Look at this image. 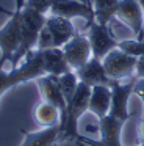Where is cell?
<instances>
[{
  "mask_svg": "<svg viewBox=\"0 0 144 146\" xmlns=\"http://www.w3.org/2000/svg\"><path fill=\"white\" fill-rule=\"evenodd\" d=\"M138 2H139L141 8H143V13H144V0H138Z\"/></svg>",
  "mask_w": 144,
  "mask_h": 146,
  "instance_id": "cell-27",
  "label": "cell"
},
{
  "mask_svg": "<svg viewBox=\"0 0 144 146\" xmlns=\"http://www.w3.org/2000/svg\"><path fill=\"white\" fill-rule=\"evenodd\" d=\"M116 16L127 24L138 41H144V13L138 0H119Z\"/></svg>",
  "mask_w": 144,
  "mask_h": 146,
  "instance_id": "cell-12",
  "label": "cell"
},
{
  "mask_svg": "<svg viewBox=\"0 0 144 146\" xmlns=\"http://www.w3.org/2000/svg\"><path fill=\"white\" fill-rule=\"evenodd\" d=\"M75 29L71 19L61 16H50L46 19V25L42 27L38 39V49L63 47L72 36L75 35Z\"/></svg>",
  "mask_w": 144,
  "mask_h": 146,
  "instance_id": "cell-4",
  "label": "cell"
},
{
  "mask_svg": "<svg viewBox=\"0 0 144 146\" xmlns=\"http://www.w3.org/2000/svg\"><path fill=\"white\" fill-rule=\"evenodd\" d=\"M19 2H25V0H16V3H19Z\"/></svg>",
  "mask_w": 144,
  "mask_h": 146,
  "instance_id": "cell-28",
  "label": "cell"
},
{
  "mask_svg": "<svg viewBox=\"0 0 144 146\" xmlns=\"http://www.w3.org/2000/svg\"><path fill=\"white\" fill-rule=\"evenodd\" d=\"M46 19H47L46 14L39 13L38 10H34V8L24 3V7H22V41H20L17 52L9 60L13 63V69L38 44L39 33L42 30V27L46 25Z\"/></svg>",
  "mask_w": 144,
  "mask_h": 146,
  "instance_id": "cell-1",
  "label": "cell"
},
{
  "mask_svg": "<svg viewBox=\"0 0 144 146\" xmlns=\"http://www.w3.org/2000/svg\"><path fill=\"white\" fill-rule=\"evenodd\" d=\"M136 61L138 57L125 54L121 49H114L111 50L105 58H103V68H105L106 74L111 77L113 80H119L131 77L136 69Z\"/></svg>",
  "mask_w": 144,
  "mask_h": 146,
  "instance_id": "cell-6",
  "label": "cell"
},
{
  "mask_svg": "<svg viewBox=\"0 0 144 146\" xmlns=\"http://www.w3.org/2000/svg\"><path fill=\"white\" fill-rule=\"evenodd\" d=\"M78 80L89 86H96V85H105V86H110L111 88L118 80H113L111 77L106 74L105 68H103V63L102 60L96 57H91L88 60V63L85 66H81L80 69L75 71Z\"/></svg>",
  "mask_w": 144,
  "mask_h": 146,
  "instance_id": "cell-14",
  "label": "cell"
},
{
  "mask_svg": "<svg viewBox=\"0 0 144 146\" xmlns=\"http://www.w3.org/2000/svg\"><path fill=\"white\" fill-rule=\"evenodd\" d=\"M138 137H139V143L144 145V119L138 124Z\"/></svg>",
  "mask_w": 144,
  "mask_h": 146,
  "instance_id": "cell-25",
  "label": "cell"
},
{
  "mask_svg": "<svg viewBox=\"0 0 144 146\" xmlns=\"http://www.w3.org/2000/svg\"><path fill=\"white\" fill-rule=\"evenodd\" d=\"M61 49L64 52V57L67 60L69 66L74 71H77L81 66H85L88 63V60L91 58L89 39L86 36L80 35V33H75Z\"/></svg>",
  "mask_w": 144,
  "mask_h": 146,
  "instance_id": "cell-13",
  "label": "cell"
},
{
  "mask_svg": "<svg viewBox=\"0 0 144 146\" xmlns=\"http://www.w3.org/2000/svg\"><path fill=\"white\" fill-rule=\"evenodd\" d=\"M119 0H94V13H96V22L102 25H108V22L118 13Z\"/></svg>",
  "mask_w": 144,
  "mask_h": 146,
  "instance_id": "cell-19",
  "label": "cell"
},
{
  "mask_svg": "<svg viewBox=\"0 0 144 146\" xmlns=\"http://www.w3.org/2000/svg\"><path fill=\"white\" fill-rule=\"evenodd\" d=\"M59 124L52 127H46L38 132H24L25 140L20 146H53L59 140Z\"/></svg>",
  "mask_w": 144,
  "mask_h": 146,
  "instance_id": "cell-17",
  "label": "cell"
},
{
  "mask_svg": "<svg viewBox=\"0 0 144 146\" xmlns=\"http://www.w3.org/2000/svg\"><path fill=\"white\" fill-rule=\"evenodd\" d=\"M89 98H91V86L78 80L75 94L72 98L71 104L67 105V121L66 127L59 135V140H75L77 141L78 133V119L86 110H89Z\"/></svg>",
  "mask_w": 144,
  "mask_h": 146,
  "instance_id": "cell-3",
  "label": "cell"
},
{
  "mask_svg": "<svg viewBox=\"0 0 144 146\" xmlns=\"http://www.w3.org/2000/svg\"><path fill=\"white\" fill-rule=\"evenodd\" d=\"M89 33H88V39L91 44V54L92 57L103 60L111 50L118 49V42L114 39V35L110 30L108 25H102V24L92 22L89 27Z\"/></svg>",
  "mask_w": 144,
  "mask_h": 146,
  "instance_id": "cell-9",
  "label": "cell"
},
{
  "mask_svg": "<svg viewBox=\"0 0 144 146\" xmlns=\"http://www.w3.org/2000/svg\"><path fill=\"white\" fill-rule=\"evenodd\" d=\"M118 49L124 50L125 54L133 55V57H141L144 55V41H119L118 42Z\"/></svg>",
  "mask_w": 144,
  "mask_h": 146,
  "instance_id": "cell-21",
  "label": "cell"
},
{
  "mask_svg": "<svg viewBox=\"0 0 144 146\" xmlns=\"http://www.w3.org/2000/svg\"><path fill=\"white\" fill-rule=\"evenodd\" d=\"M53 2H55V0H25V5L38 10L39 13L46 14L47 11H50V7H52Z\"/></svg>",
  "mask_w": 144,
  "mask_h": 146,
  "instance_id": "cell-22",
  "label": "cell"
},
{
  "mask_svg": "<svg viewBox=\"0 0 144 146\" xmlns=\"http://www.w3.org/2000/svg\"><path fill=\"white\" fill-rule=\"evenodd\" d=\"M78 2H83L86 5H94V0H78Z\"/></svg>",
  "mask_w": 144,
  "mask_h": 146,
  "instance_id": "cell-26",
  "label": "cell"
},
{
  "mask_svg": "<svg viewBox=\"0 0 144 146\" xmlns=\"http://www.w3.org/2000/svg\"><path fill=\"white\" fill-rule=\"evenodd\" d=\"M56 79H58V85H59V88H61L63 94H64V99L69 105L72 101V98H74V94H75L77 85H78L77 74H75L74 71H71V72H66V74H63V76L56 77Z\"/></svg>",
  "mask_w": 144,
  "mask_h": 146,
  "instance_id": "cell-20",
  "label": "cell"
},
{
  "mask_svg": "<svg viewBox=\"0 0 144 146\" xmlns=\"http://www.w3.org/2000/svg\"><path fill=\"white\" fill-rule=\"evenodd\" d=\"M59 118H61L59 110L47 101L41 102L34 108V119H36L38 124H41L44 127H52V126L59 124Z\"/></svg>",
  "mask_w": 144,
  "mask_h": 146,
  "instance_id": "cell-18",
  "label": "cell"
},
{
  "mask_svg": "<svg viewBox=\"0 0 144 146\" xmlns=\"http://www.w3.org/2000/svg\"><path fill=\"white\" fill-rule=\"evenodd\" d=\"M36 82H38V86L41 90L44 101L50 102L59 110V115H61V118H59V129L63 132L66 127V121H67V102H66L64 94H63L61 88L58 85V79L55 76H42L39 79H36Z\"/></svg>",
  "mask_w": 144,
  "mask_h": 146,
  "instance_id": "cell-7",
  "label": "cell"
},
{
  "mask_svg": "<svg viewBox=\"0 0 144 146\" xmlns=\"http://www.w3.org/2000/svg\"><path fill=\"white\" fill-rule=\"evenodd\" d=\"M135 76L138 79H144V55L138 57V61H136V69H135Z\"/></svg>",
  "mask_w": 144,
  "mask_h": 146,
  "instance_id": "cell-24",
  "label": "cell"
},
{
  "mask_svg": "<svg viewBox=\"0 0 144 146\" xmlns=\"http://www.w3.org/2000/svg\"><path fill=\"white\" fill-rule=\"evenodd\" d=\"M133 93L136 96H139L143 101V119H144V79H138L136 83L133 86Z\"/></svg>",
  "mask_w": 144,
  "mask_h": 146,
  "instance_id": "cell-23",
  "label": "cell"
},
{
  "mask_svg": "<svg viewBox=\"0 0 144 146\" xmlns=\"http://www.w3.org/2000/svg\"><path fill=\"white\" fill-rule=\"evenodd\" d=\"M111 107V88L105 85L91 86V98H89V111H92L99 119L110 113Z\"/></svg>",
  "mask_w": 144,
  "mask_h": 146,
  "instance_id": "cell-16",
  "label": "cell"
},
{
  "mask_svg": "<svg viewBox=\"0 0 144 146\" xmlns=\"http://www.w3.org/2000/svg\"><path fill=\"white\" fill-rule=\"evenodd\" d=\"M124 121L118 118L106 115L102 119H99V129H100V141H94L86 137H78L77 141H81L88 146H122L121 143V130L124 126ZM144 146V145H139Z\"/></svg>",
  "mask_w": 144,
  "mask_h": 146,
  "instance_id": "cell-10",
  "label": "cell"
},
{
  "mask_svg": "<svg viewBox=\"0 0 144 146\" xmlns=\"http://www.w3.org/2000/svg\"><path fill=\"white\" fill-rule=\"evenodd\" d=\"M25 58L27 60L24 61V64L8 71V72L0 68V98L3 96V93H6L9 88L19 85V83H24V82H28V80H34V79L46 76L39 49L38 50H30Z\"/></svg>",
  "mask_w": 144,
  "mask_h": 146,
  "instance_id": "cell-2",
  "label": "cell"
},
{
  "mask_svg": "<svg viewBox=\"0 0 144 146\" xmlns=\"http://www.w3.org/2000/svg\"><path fill=\"white\" fill-rule=\"evenodd\" d=\"M16 5L17 7H16L14 13H8L6 10L0 8V11L11 16L9 22L3 29H0V50H2L0 68H3V64L13 58V55L17 52L22 41V7H24V3H16Z\"/></svg>",
  "mask_w": 144,
  "mask_h": 146,
  "instance_id": "cell-5",
  "label": "cell"
},
{
  "mask_svg": "<svg viewBox=\"0 0 144 146\" xmlns=\"http://www.w3.org/2000/svg\"><path fill=\"white\" fill-rule=\"evenodd\" d=\"M39 50H41V58H42V66H44V71H46V76L59 77L63 74L72 71L61 47L39 49Z\"/></svg>",
  "mask_w": 144,
  "mask_h": 146,
  "instance_id": "cell-15",
  "label": "cell"
},
{
  "mask_svg": "<svg viewBox=\"0 0 144 146\" xmlns=\"http://www.w3.org/2000/svg\"><path fill=\"white\" fill-rule=\"evenodd\" d=\"M138 77L131 76L127 83H119V80L111 86V107H110V113L111 116L118 118V119L127 123L130 119V113H128V98L133 93V86L136 83Z\"/></svg>",
  "mask_w": 144,
  "mask_h": 146,
  "instance_id": "cell-11",
  "label": "cell"
},
{
  "mask_svg": "<svg viewBox=\"0 0 144 146\" xmlns=\"http://www.w3.org/2000/svg\"><path fill=\"white\" fill-rule=\"evenodd\" d=\"M52 16H61L66 19L72 17H83L86 21L85 29H89L92 22H96V13H94L92 5H86L78 0H55L50 7Z\"/></svg>",
  "mask_w": 144,
  "mask_h": 146,
  "instance_id": "cell-8",
  "label": "cell"
}]
</instances>
